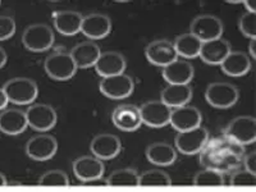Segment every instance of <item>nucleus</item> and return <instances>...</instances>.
<instances>
[{
    "label": "nucleus",
    "instance_id": "1",
    "mask_svg": "<svg viewBox=\"0 0 256 192\" xmlns=\"http://www.w3.org/2000/svg\"><path fill=\"white\" fill-rule=\"evenodd\" d=\"M244 155V146L238 145L228 137L214 138L201 150L200 162L205 168L216 169L224 173L237 168Z\"/></svg>",
    "mask_w": 256,
    "mask_h": 192
},
{
    "label": "nucleus",
    "instance_id": "2",
    "mask_svg": "<svg viewBox=\"0 0 256 192\" xmlns=\"http://www.w3.org/2000/svg\"><path fill=\"white\" fill-rule=\"evenodd\" d=\"M8 102L17 105L32 104L38 99V88L35 81L26 77H17L9 80L3 88Z\"/></svg>",
    "mask_w": 256,
    "mask_h": 192
},
{
    "label": "nucleus",
    "instance_id": "3",
    "mask_svg": "<svg viewBox=\"0 0 256 192\" xmlns=\"http://www.w3.org/2000/svg\"><path fill=\"white\" fill-rule=\"evenodd\" d=\"M45 72L54 81H68L77 72V67L70 52H52L45 59Z\"/></svg>",
    "mask_w": 256,
    "mask_h": 192
},
{
    "label": "nucleus",
    "instance_id": "4",
    "mask_svg": "<svg viewBox=\"0 0 256 192\" xmlns=\"http://www.w3.org/2000/svg\"><path fill=\"white\" fill-rule=\"evenodd\" d=\"M240 92L230 82H212L205 90L208 104L216 109H228L238 102Z\"/></svg>",
    "mask_w": 256,
    "mask_h": 192
},
{
    "label": "nucleus",
    "instance_id": "5",
    "mask_svg": "<svg viewBox=\"0 0 256 192\" xmlns=\"http://www.w3.org/2000/svg\"><path fill=\"white\" fill-rule=\"evenodd\" d=\"M22 42L30 52H44L54 44V31L44 24H31L22 34Z\"/></svg>",
    "mask_w": 256,
    "mask_h": 192
},
{
    "label": "nucleus",
    "instance_id": "6",
    "mask_svg": "<svg viewBox=\"0 0 256 192\" xmlns=\"http://www.w3.org/2000/svg\"><path fill=\"white\" fill-rule=\"evenodd\" d=\"M224 134L241 146L254 144L256 141V120L250 116H236L228 123Z\"/></svg>",
    "mask_w": 256,
    "mask_h": 192
},
{
    "label": "nucleus",
    "instance_id": "7",
    "mask_svg": "<svg viewBox=\"0 0 256 192\" xmlns=\"http://www.w3.org/2000/svg\"><path fill=\"white\" fill-rule=\"evenodd\" d=\"M209 141V132L206 128L198 127L186 132H178L176 134V150L184 155H195L201 152Z\"/></svg>",
    "mask_w": 256,
    "mask_h": 192
},
{
    "label": "nucleus",
    "instance_id": "8",
    "mask_svg": "<svg viewBox=\"0 0 256 192\" xmlns=\"http://www.w3.org/2000/svg\"><path fill=\"white\" fill-rule=\"evenodd\" d=\"M24 113L28 127L42 134L50 131L58 122V114L52 105L32 104Z\"/></svg>",
    "mask_w": 256,
    "mask_h": 192
},
{
    "label": "nucleus",
    "instance_id": "9",
    "mask_svg": "<svg viewBox=\"0 0 256 192\" xmlns=\"http://www.w3.org/2000/svg\"><path fill=\"white\" fill-rule=\"evenodd\" d=\"M190 34L198 38L201 42L220 38L223 35V22L216 16H198L190 26Z\"/></svg>",
    "mask_w": 256,
    "mask_h": 192
},
{
    "label": "nucleus",
    "instance_id": "10",
    "mask_svg": "<svg viewBox=\"0 0 256 192\" xmlns=\"http://www.w3.org/2000/svg\"><path fill=\"white\" fill-rule=\"evenodd\" d=\"M99 88L104 96L112 100H122L131 96L134 90V82L126 73L102 78Z\"/></svg>",
    "mask_w": 256,
    "mask_h": 192
},
{
    "label": "nucleus",
    "instance_id": "11",
    "mask_svg": "<svg viewBox=\"0 0 256 192\" xmlns=\"http://www.w3.org/2000/svg\"><path fill=\"white\" fill-rule=\"evenodd\" d=\"M58 152V141L54 136L40 134L31 137L26 144V154L36 162H46Z\"/></svg>",
    "mask_w": 256,
    "mask_h": 192
},
{
    "label": "nucleus",
    "instance_id": "12",
    "mask_svg": "<svg viewBox=\"0 0 256 192\" xmlns=\"http://www.w3.org/2000/svg\"><path fill=\"white\" fill-rule=\"evenodd\" d=\"M141 120L144 124L152 128H162L169 124L172 109L166 106L162 100H150L141 105L140 108Z\"/></svg>",
    "mask_w": 256,
    "mask_h": 192
},
{
    "label": "nucleus",
    "instance_id": "13",
    "mask_svg": "<svg viewBox=\"0 0 256 192\" xmlns=\"http://www.w3.org/2000/svg\"><path fill=\"white\" fill-rule=\"evenodd\" d=\"M145 56L148 63L162 68L166 67L168 64L178 59L174 45L172 41L166 38H160V40L150 42L145 49Z\"/></svg>",
    "mask_w": 256,
    "mask_h": 192
},
{
    "label": "nucleus",
    "instance_id": "14",
    "mask_svg": "<svg viewBox=\"0 0 256 192\" xmlns=\"http://www.w3.org/2000/svg\"><path fill=\"white\" fill-rule=\"evenodd\" d=\"M202 122V114L196 106L184 105L180 108L172 109L169 124L177 132H186L194 128H198Z\"/></svg>",
    "mask_w": 256,
    "mask_h": 192
},
{
    "label": "nucleus",
    "instance_id": "15",
    "mask_svg": "<svg viewBox=\"0 0 256 192\" xmlns=\"http://www.w3.org/2000/svg\"><path fill=\"white\" fill-rule=\"evenodd\" d=\"M91 152L95 158L102 160H110L118 156L122 150L120 137L113 134H100L92 138L90 144Z\"/></svg>",
    "mask_w": 256,
    "mask_h": 192
},
{
    "label": "nucleus",
    "instance_id": "16",
    "mask_svg": "<svg viewBox=\"0 0 256 192\" xmlns=\"http://www.w3.org/2000/svg\"><path fill=\"white\" fill-rule=\"evenodd\" d=\"M112 120L120 131L134 132L142 124L140 110L136 105L122 104L116 106L112 114Z\"/></svg>",
    "mask_w": 256,
    "mask_h": 192
},
{
    "label": "nucleus",
    "instance_id": "17",
    "mask_svg": "<svg viewBox=\"0 0 256 192\" xmlns=\"http://www.w3.org/2000/svg\"><path fill=\"white\" fill-rule=\"evenodd\" d=\"M112 31V20L106 14L102 13H91L84 17L81 32L90 41L105 38Z\"/></svg>",
    "mask_w": 256,
    "mask_h": 192
},
{
    "label": "nucleus",
    "instance_id": "18",
    "mask_svg": "<svg viewBox=\"0 0 256 192\" xmlns=\"http://www.w3.org/2000/svg\"><path fill=\"white\" fill-rule=\"evenodd\" d=\"M73 173L82 182L102 178L104 176V163L94 155H84L73 162Z\"/></svg>",
    "mask_w": 256,
    "mask_h": 192
},
{
    "label": "nucleus",
    "instance_id": "19",
    "mask_svg": "<svg viewBox=\"0 0 256 192\" xmlns=\"http://www.w3.org/2000/svg\"><path fill=\"white\" fill-rule=\"evenodd\" d=\"M126 67H127V62L120 52H105L100 54L94 68L102 78H105V77L122 74L124 73Z\"/></svg>",
    "mask_w": 256,
    "mask_h": 192
},
{
    "label": "nucleus",
    "instance_id": "20",
    "mask_svg": "<svg viewBox=\"0 0 256 192\" xmlns=\"http://www.w3.org/2000/svg\"><path fill=\"white\" fill-rule=\"evenodd\" d=\"M232 52L230 44L226 38H216L201 44L200 56L202 62L210 66H220L222 62Z\"/></svg>",
    "mask_w": 256,
    "mask_h": 192
},
{
    "label": "nucleus",
    "instance_id": "21",
    "mask_svg": "<svg viewBox=\"0 0 256 192\" xmlns=\"http://www.w3.org/2000/svg\"><path fill=\"white\" fill-rule=\"evenodd\" d=\"M162 74L168 84H190L195 74V70L190 62L176 59L163 68Z\"/></svg>",
    "mask_w": 256,
    "mask_h": 192
},
{
    "label": "nucleus",
    "instance_id": "22",
    "mask_svg": "<svg viewBox=\"0 0 256 192\" xmlns=\"http://www.w3.org/2000/svg\"><path fill=\"white\" fill-rule=\"evenodd\" d=\"M70 54L76 64L77 70L78 68L84 70V68L95 67L96 62L102 54V50L95 41H84L73 48Z\"/></svg>",
    "mask_w": 256,
    "mask_h": 192
},
{
    "label": "nucleus",
    "instance_id": "23",
    "mask_svg": "<svg viewBox=\"0 0 256 192\" xmlns=\"http://www.w3.org/2000/svg\"><path fill=\"white\" fill-rule=\"evenodd\" d=\"M27 124L26 113L20 109H4L0 113V131L9 136L24 134Z\"/></svg>",
    "mask_w": 256,
    "mask_h": 192
},
{
    "label": "nucleus",
    "instance_id": "24",
    "mask_svg": "<svg viewBox=\"0 0 256 192\" xmlns=\"http://www.w3.org/2000/svg\"><path fill=\"white\" fill-rule=\"evenodd\" d=\"M194 90L190 84H168L160 94V100L170 109L188 105Z\"/></svg>",
    "mask_w": 256,
    "mask_h": 192
},
{
    "label": "nucleus",
    "instance_id": "25",
    "mask_svg": "<svg viewBox=\"0 0 256 192\" xmlns=\"http://www.w3.org/2000/svg\"><path fill=\"white\" fill-rule=\"evenodd\" d=\"M54 27L63 36H73L81 32L84 16L76 10H60L54 14Z\"/></svg>",
    "mask_w": 256,
    "mask_h": 192
},
{
    "label": "nucleus",
    "instance_id": "26",
    "mask_svg": "<svg viewBox=\"0 0 256 192\" xmlns=\"http://www.w3.org/2000/svg\"><path fill=\"white\" fill-rule=\"evenodd\" d=\"M224 74L230 77H242L251 70V59L244 52H230L220 64Z\"/></svg>",
    "mask_w": 256,
    "mask_h": 192
},
{
    "label": "nucleus",
    "instance_id": "27",
    "mask_svg": "<svg viewBox=\"0 0 256 192\" xmlns=\"http://www.w3.org/2000/svg\"><path fill=\"white\" fill-rule=\"evenodd\" d=\"M146 158L154 166H169L177 159V150L166 142H154L146 148Z\"/></svg>",
    "mask_w": 256,
    "mask_h": 192
},
{
    "label": "nucleus",
    "instance_id": "28",
    "mask_svg": "<svg viewBox=\"0 0 256 192\" xmlns=\"http://www.w3.org/2000/svg\"><path fill=\"white\" fill-rule=\"evenodd\" d=\"M201 44L202 42L194 35H191L190 32L177 36L174 42H173L177 56L186 59L198 58V54H200Z\"/></svg>",
    "mask_w": 256,
    "mask_h": 192
},
{
    "label": "nucleus",
    "instance_id": "29",
    "mask_svg": "<svg viewBox=\"0 0 256 192\" xmlns=\"http://www.w3.org/2000/svg\"><path fill=\"white\" fill-rule=\"evenodd\" d=\"M138 176L140 174L137 173L136 169H118V170H114V172L106 178V184L110 187L138 186Z\"/></svg>",
    "mask_w": 256,
    "mask_h": 192
},
{
    "label": "nucleus",
    "instance_id": "30",
    "mask_svg": "<svg viewBox=\"0 0 256 192\" xmlns=\"http://www.w3.org/2000/svg\"><path fill=\"white\" fill-rule=\"evenodd\" d=\"M172 180L162 169H150L145 170L138 176V186L152 187V186H170Z\"/></svg>",
    "mask_w": 256,
    "mask_h": 192
},
{
    "label": "nucleus",
    "instance_id": "31",
    "mask_svg": "<svg viewBox=\"0 0 256 192\" xmlns=\"http://www.w3.org/2000/svg\"><path fill=\"white\" fill-rule=\"evenodd\" d=\"M195 186H223L224 177L223 173L218 172L216 169L205 168L198 172L194 177Z\"/></svg>",
    "mask_w": 256,
    "mask_h": 192
},
{
    "label": "nucleus",
    "instance_id": "32",
    "mask_svg": "<svg viewBox=\"0 0 256 192\" xmlns=\"http://www.w3.org/2000/svg\"><path fill=\"white\" fill-rule=\"evenodd\" d=\"M40 186H70V177L67 173L59 169H52L41 176L38 180Z\"/></svg>",
    "mask_w": 256,
    "mask_h": 192
},
{
    "label": "nucleus",
    "instance_id": "33",
    "mask_svg": "<svg viewBox=\"0 0 256 192\" xmlns=\"http://www.w3.org/2000/svg\"><path fill=\"white\" fill-rule=\"evenodd\" d=\"M238 30L242 35L250 40L256 38V14L255 13H244L238 20Z\"/></svg>",
    "mask_w": 256,
    "mask_h": 192
},
{
    "label": "nucleus",
    "instance_id": "34",
    "mask_svg": "<svg viewBox=\"0 0 256 192\" xmlns=\"http://www.w3.org/2000/svg\"><path fill=\"white\" fill-rule=\"evenodd\" d=\"M230 184L234 187L255 186L256 174L248 172L246 169H240V170H237V172H234L232 176H230Z\"/></svg>",
    "mask_w": 256,
    "mask_h": 192
},
{
    "label": "nucleus",
    "instance_id": "35",
    "mask_svg": "<svg viewBox=\"0 0 256 192\" xmlns=\"http://www.w3.org/2000/svg\"><path fill=\"white\" fill-rule=\"evenodd\" d=\"M16 28V22L12 17L8 16H0V41L9 40L14 35Z\"/></svg>",
    "mask_w": 256,
    "mask_h": 192
},
{
    "label": "nucleus",
    "instance_id": "36",
    "mask_svg": "<svg viewBox=\"0 0 256 192\" xmlns=\"http://www.w3.org/2000/svg\"><path fill=\"white\" fill-rule=\"evenodd\" d=\"M242 163H244V169H246L248 172L256 174V152H255L244 155Z\"/></svg>",
    "mask_w": 256,
    "mask_h": 192
},
{
    "label": "nucleus",
    "instance_id": "37",
    "mask_svg": "<svg viewBox=\"0 0 256 192\" xmlns=\"http://www.w3.org/2000/svg\"><path fill=\"white\" fill-rule=\"evenodd\" d=\"M84 186H92V187H102V186H108L106 184V180H102V178H96V180H88V182H84Z\"/></svg>",
    "mask_w": 256,
    "mask_h": 192
},
{
    "label": "nucleus",
    "instance_id": "38",
    "mask_svg": "<svg viewBox=\"0 0 256 192\" xmlns=\"http://www.w3.org/2000/svg\"><path fill=\"white\" fill-rule=\"evenodd\" d=\"M8 98H6V92H4L3 88H0V110H4L8 105Z\"/></svg>",
    "mask_w": 256,
    "mask_h": 192
},
{
    "label": "nucleus",
    "instance_id": "39",
    "mask_svg": "<svg viewBox=\"0 0 256 192\" xmlns=\"http://www.w3.org/2000/svg\"><path fill=\"white\" fill-rule=\"evenodd\" d=\"M242 4L246 6V9H248V13H255L256 12V2H255V0H252V2H250V0H248V2H242Z\"/></svg>",
    "mask_w": 256,
    "mask_h": 192
},
{
    "label": "nucleus",
    "instance_id": "40",
    "mask_svg": "<svg viewBox=\"0 0 256 192\" xmlns=\"http://www.w3.org/2000/svg\"><path fill=\"white\" fill-rule=\"evenodd\" d=\"M8 60V56H6V50L3 48H0V68H3Z\"/></svg>",
    "mask_w": 256,
    "mask_h": 192
},
{
    "label": "nucleus",
    "instance_id": "41",
    "mask_svg": "<svg viewBox=\"0 0 256 192\" xmlns=\"http://www.w3.org/2000/svg\"><path fill=\"white\" fill-rule=\"evenodd\" d=\"M248 52L251 54V58L255 59L256 58V40H250V45H248Z\"/></svg>",
    "mask_w": 256,
    "mask_h": 192
},
{
    "label": "nucleus",
    "instance_id": "42",
    "mask_svg": "<svg viewBox=\"0 0 256 192\" xmlns=\"http://www.w3.org/2000/svg\"><path fill=\"white\" fill-rule=\"evenodd\" d=\"M6 184H8V182H6V176L0 173V186H6Z\"/></svg>",
    "mask_w": 256,
    "mask_h": 192
},
{
    "label": "nucleus",
    "instance_id": "43",
    "mask_svg": "<svg viewBox=\"0 0 256 192\" xmlns=\"http://www.w3.org/2000/svg\"><path fill=\"white\" fill-rule=\"evenodd\" d=\"M0 4H2V2H0Z\"/></svg>",
    "mask_w": 256,
    "mask_h": 192
}]
</instances>
